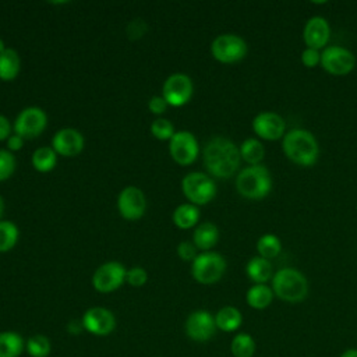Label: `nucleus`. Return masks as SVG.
I'll return each mask as SVG.
<instances>
[{
  "label": "nucleus",
  "mask_w": 357,
  "mask_h": 357,
  "mask_svg": "<svg viewBox=\"0 0 357 357\" xmlns=\"http://www.w3.org/2000/svg\"><path fill=\"white\" fill-rule=\"evenodd\" d=\"M194 92V85L187 74L176 73L166 78L162 88V96L169 106L180 107L190 102Z\"/></svg>",
  "instance_id": "obj_11"
},
{
  "label": "nucleus",
  "mask_w": 357,
  "mask_h": 357,
  "mask_svg": "<svg viewBox=\"0 0 357 357\" xmlns=\"http://www.w3.org/2000/svg\"><path fill=\"white\" fill-rule=\"evenodd\" d=\"M117 208L120 215L127 220H137L142 218L146 209V199L142 190L135 185L124 187L119 194Z\"/></svg>",
  "instance_id": "obj_14"
},
{
  "label": "nucleus",
  "mask_w": 357,
  "mask_h": 357,
  "mask_svg": "<svg viewBox=\"0 0 357 357\" xmlns=\"http://www.w3.org/2000/svg\"><path fill=\"white\" fill-rule=\"evenodd\" d=\"M216 328L223 332H234L243 324V315L238 308L233 305L222 307L215 315Z\"/></svg>",
  "instance_id": "obj_21"
},
{
  "label": "nucleus",
  "mask_w": 357,
  "mask_h": 357,
  "mask_svg": "<svg viewBox=\"0 0 357 357\" xmlns=\"http://www.w3.org/2000/svg\"><path fill=\"white\" fill-rule=\"evenodd\" d=\"M21 68V60L18 53L7 47L3 53H0V79L1 81H13L17 78Z\"/></svg>",
  "instance_id": "obj_25"
},
{
  "label": "nucleus",
  "mask_w": 357,
  "mask_h": 357,
  "mask_svg": "<svg viewBox=\"0 0 357 357\" xmlns=\"http://www.w3.org/2000/svg\"><path fill=\"white\" fill-rule=\"evenodd\" d=\"M167 102L163 99L162 95H156V96H152L148 102V107L149 110L153 113V114H162L166 112L167 109Z\"/></svg>",
  "instance_id": "obj_37"
},
{
  "label": "nucleus",
  "mask_w": 357,
  "mask_h": 357,
  "mask_svg": "<svg viewBox=\"0 0 357 357\" xmlns=\"http://www.w3.org/2000/svg\"><path fill=\"white\" fill-rule=\"evenodd\" d=\"M216 324H215V317L206 311V310H197L192 311L184 324V331L185 335L194 340V342H208L209 339L213 337L216 332Z\"/></svg>",
  "instance_id": "obj_13"
},
{
  "label": "nucleus",
  "mask_w": 357,
  "mask_h": 357,
  "mask_svg": "<svg viewBox=\"0 0 357 357\" xmlns=\"http://www.w3.org/2000/svg\"><path fill=\"white\" fill-rule=\"evenodd\" d=\"M82 326L86 332L96 336H106L116 328L114 314L105 307H91L82 315Z\"/></svg>",
  "instance_id": "obj_15"
},
{
  "label": "nucleus",
  "mask_w": 357,
  "mask_h": 357,
  "mask_svg": "<svg viewBox=\"0 0 357 357\" xmlns=\"http://www.w3.org/2000/svg\"><path fill=\"white\" fill-rule=\"evenodd\" d=\"M24 145V138L17 135V134H11L8 138H7V148L8 151H20Z\"/></svg>",
  "instance_id": "obj_40"
},
{
  "label": "nucleus",
  "mask_w": 357,
  "mask_h": 357,
  "mask_svg": "<svg viewBox=\"0 0 357 357\" xmlns=\"http://www.w3.org/2000/svg\"><path fill=\"white\" fill-rule=\"evenodd\" d=\"M331 38V26L326 18L321 15H314L307 20L303 29V39L307 47L322 49L326 47Z\"/></svg>",
  "instance_id": "obj_18"
},
{
  "label": "nucleus",
  "mask_w": 357,
  "mask_h": 357,
  "mask_svg": "<svg viewBox=\"0 0 357 357\" xmlns=\"http://www.w3.org/2000/svg\"><path fill=\"white\" fill-rule=\"evenodd\" d=\"M177 254L183 261H194L197 254V247L194 245V243L190 241H181L177 247Z\"/></svg>",
  "instance_id": "obj_36"
},
{
  "label": "nucleus",
  "mask_w": 357,
  "mask_h": 357,
  "mask_svg": "<svg viewBox=\"0 0 357 357\" xmlns=\"http://www.w3.org/2000/svg\"><path fill=\"white\" fill-rule=\"evenodd\" d=\"M15 172V158L7 149H0V181L8 180Z\"/></svg>",
  "instance_id": "obj_33"
},
{
  "label": "nucleus",
  "mask_w": 357,
  "mask_h": 357,
  "mask_svg": "<svg viewBox=\"0 0 357 357\" xmlns=\"http://www.w3.org/2000/svg\"><path fill=\"white\" fill-rule=\"evenodd\" d=\"M237 192L247 199H262L272 190V176L266 166L254 165L241 169L236 177Z\"/></svg>",
  "instance_id": "obj_3"
},
{
  "label": "nucleus",
  "mask_w": 357,
  "mask_h": 357,
  "mask_svg": "<svg viewBox=\"0 0 357 357\" xmlns=\"http://www.w3.org/2000/svg\"><path fill=\"white\" fill-rule=\"evenodd\" d=\"M11 135V124L7 117L0 114V141L7 139Z\"/></svg>",
  "instance_id": "obj_39"
},
{
  "label": "nucleus",
  "mask_w": 357,
  "mask_h": 357,
  "mask_svg": "<svg viewBox=\"0 0 357 357\" xmlns=\"http://www.w3.org/2000/svg\"><path fill=\"white\" fill-rule=\"evenodd\" d=\"M226 272V259L215 251H202L191 264V275L201 284H213Z\"/></svg>",
  "instance_id": "obj_6"
},
{
  "label": "nucleus",
  "mask_w": 357,
  "mask_h": 357,
  "mask_svg": "<svg viewBox=\"0 0 357 357\" xmlns=\"http://www.w3.org/2000/svg\"><path fill=\"white\" fill-rule=\"evenodd\" d=\"M3 213H4V199H3V197L0 195V220H1Z\"/></svg>",
  "instance_id": "obj_42"
},
{
  "label": "nucleus",
  "mask_w": 357,
  "mask_h": 357,
  "mask_svg": "<svg viewBox=\"0 0 357 357\" xmlns=\"http://www.w3.org/2000/svg\"><path fill=\"white\" fill-rule=\"evenodd\" d=\"M199 220V208L194 204L185 202L178 205L173 212V223L183 230L194 227Z\"/></svg>",
  "instance_id": "obj_24"
},
{
  "label": "nucleus",
  "mask_w": 357,
  "mask_h": 357,
  "mask_svg": "<svg viewBox=\"0 0 357 357\" xmlns=\"http://www.w3.org/2000/svg\"><path fill=\"white\" fill-rule=\"evenodd\" d=\"M6 49H7V47H6V43H4V40L0 38V53H3Z\"/></svg>",
  "instance_id": "obj_43"
},
{
  "label": "nucleus",
  "mask_w": 357,
  "mask_h": 357,
  "mask_svg": "<svg viewBox=\"0 0 357 357\" xmlns=\"http://www.w3.org/2000/svg\"><path fill=\"white\" fill-rule=\"evenodd\" d=\"M181 191L190 204L206 205L216 195V183L206 173L191 172L183 177Z\"/></svg>",
  "instance_id": "obj_5"
},
{
  "label": "nucleus",
  "mask_w": 357,
  "mask_h": 357,
  "mask_svg": "<svg viewBox=\"0 0 357 357\" xmlns=\"http://www.w3.org/2000/svg\"><path fill=\"white\" fill-rule=\"evenodd\" d=\"M321 66L332 75H346L356 67V56L343 46L331 45L321 53Z\"/></svg>",
  "instance_id": "obj_9"
},
{
  "label": "nucleus",
  "mask_w": 357,
  "mask_h": 357,
  "mask_svg": "<svg viewBox=\"0 0 357 357\" xmlns=\"http://www.w3.org/2000/svg\"><path fill=\"white\" fill-rule=\"evenodd\" d=\"M339 357H357V349H346Z\"/></svg>",
  "instance_id": "obj_41"
},
{
  "label": "nucleus",
  "mask_w": 357,
  "mask_h": 357,
  "mask_svg": "<svg viewBox=\"0 0 357 357\" xmlns=\"http://www.w3.org/2000/svg\"><path fill=\"white\" fill-rule=\"evenodd\" d=\"M282 148L286 158L298 166L310 167L318 160V141L308 130L293 128L287 131L283 137Z\"/></svg>",
  "instance_id": "obj_2"
},
{
  "label": "nucleus",
  "mask_w": 357,
  "mask_h": 357,
  "mask_svg": "<svg viewBox=\"0 0 357 357\" xmlns=\"http://www.w3.org/2000/svg\"><path fill=\"white\" fill-rule=\"evenodd\" d=\"M20 230L11 220H0V252L13 250L18 241Z\"/></svg>",
  "instance_id": "obj_30"
},
{
  "label": "nucleus",
  "mask_w": 357,
  "mask_h": 357,
  "mask_svg": "<svg viewBox=\"0 0 357 357\" xmlns=\"http://www.w3.org/2000/svg\"><path fill=\"white\" fill-rule=\"evenodd\" d=\"M204 166L215 178H229L240 167L241 156L236 144L225 137L209 139L202 151Z\"/></svg>",
  "instance_id": "obj_1"
},
{
  "label": "nucleus",
  "mask_w": 357,
  "mask_h": 357,
  "mask_svg": "<svg viewBox=\"0 0 357 357\" xmlns=\"http://www.w3.org/2000/svg\"><path fill=\"white\" fill-rule=\"evenodd\" d=\"M169 152L172 159L176 163L181 166H188L194 163L198 158V153H199L198 139L191 131H187V130L176 131L169 141Z\"/></svg>",
  "instance_id": "obj_10"
},
{
  "label": "nucleus",
  "mask_w": 357,
  "mask_h": 357,
  "mask_svg": "<svg viewBox=\"0 0 357 357\" xmlns=\"http://www.w3.org/2000/svg\"><path fill=\"white\" fill-rule=\"evenodd\" d=\"M257 251L259 257L265 259L275 258L282 251V241L278 236L272 233L262 234L257 241Z\"/></svg>",
  "instance_id": "obj_29"
},
{
  "label": "nucleus",
  "mask_w": 357,
  "mask_h": 357,
  "mask_svg": "<svg viewBox=\"0 0 357 357\" xmlns=\"http://www.w3.org/2000/svg\"><path fill=\"white\" fill-rule=\"evenodd\" d=\"M272 290L286 303H300L308 294L307 278L296 268H282L272 276Z\"/></svg>",
  "instance_id": "obj_4"
},
{
  "label": "nucleus",
  "mask_w": 357,
  "mask_h": 357,
  "mask_svg": "<svg viewBox=\"0 0 357 357\" xmlns=\"http://www.w3.org/2000/svg\"><path fill=\"white\" fill-rule=\"evenodd\" d=\"M240 156L241 159L248 163V166L261 165L264 156H265V148L262 142L257 138H247L240 145Z\"/></svg>",
  "instance_id": "obj_26"
},
{
  "label": "nucleus",
  "mask_w": 357,
  "mask_h": 357,
  "mask_svg": "<svg viewBox=\"0 0 357 357\" xmlns=\"http://www.w3.org/2000/svg\"><path fill=\"white\" fill-rule=\"evenodd\" d=\"M47 126V116L43 109L36 106H29L22 109L14 120V134L22 137L24 139H32L39 137Z\"/></svg>",
  "instance_id": "obj_8"
},
{
  "label": "nucleus",
  "mask_w": 357,
  "mask_h": 357,
  "mask_svg": "<svg viewBox=\"0 0 357 357\" xmlns=\"http://www.w3.org/2000/svg\"><path fill=\"white\" fill-rule=\"evenodd\" d=\"M126 280L134 286V287H141L146 283L148 280V273L144 268L141 266H132L127 271V275H126Z\"/></svg>",
  "instance_id": "obj_34"
},
{
  "label": "nucleus",
  "mask_w": 357,
  "mask_h": 357,
  "mask_svg": "<svg viewBox=\"0 0 357 357\" xmlns=\"http://www.w3.org/2000/svg\"><path fill=\"white\" fill-rule=\"evenodd\" d=\"M301 63L308 67L312 68L318 64H321V53L318 49H312V47H305L301 52Z\"/></svg>",
  "instance_id": "obj_35"
},
{
  "label": "nucleus",
  "mask_w": 357,
  "mask_h": 357,
  "mask_svg": "<svg viewBox=\"0 0 357 357\" xmlns=\"http://www.w3.org/2000/svg\"><path fill=\"white\" fill-rule=\"evenodd\" d=\"M25 350V340L13 331L0 332V357H20Z\"/></svg>",
  "instance_id": "obj_22"
},
{
  "label": "nucleus",
  "mask_w": 357,
  "mask_h": 357,
  "mask_svg": "<svg viewBox=\"0 0 357 357\" xmlns=\"http://www.w3.org/2000/svg\"><path fill=\"white\" fill-rule=\"evenodd\" d=\"M145 31H146V25H145V22L142 20H134L127 26V35L130 38H132V39L142 36Z\"/></svg>",
  "instance_id": "obj_38"
},
{
  "label": "nucleus",
  "mask_w": 357,
  "mask_h": 357,
  "mask_svg": "<svg viewBox=\"0 0 357 357\" xmlns=\"http://www.w3.org/2000/svg\"><path fill=\"white\" fill-rule=\"evenodd\" d=\"M219 240V229L212 222L199 223L192 234V243L198 250L211 251Z\"/></svg>",
  "instance_id": "obj_19"
},
{
  "label": "nucleus",
  "mask_w": 357,
  "mask_h": 357,
  "mask_svg": "<svg viewBox=\"0 0 357 357\" xmlns=\"http://www.w3.org/2000/svg\"><path fill=\"white\" fill-rule=\"evenodd\" d=\"M151 132L155 138L158 139H162V141H166L174 135V126L170 120L167 119H156L152 124H151Z\"/></svg>",
  "instance_id": "obj_32"
},
{
  "label": "nucleus",
  "mask_w": 357,
  "mask_h": 357,
  "mask_svg": "<svg viewBox=\"0 0 357 357\" xmlns=\"http://www.w3.org/2000/svg\"><path fill=\"white\" fill-rule=\"evenodd\" d=\"M245 273L255 284H265L273 276L272 264L262 257H252L245 265Z\"/></svg>",
  "instance_id": "obj_20"
},
{
  "label": "nucleus",
  "mask_w": 357,
  "mask_h": 357,
  "mask_svg": "<svg viewBox=\"0 0 357 357\" xmlns=\"http://www.w3.org/2000/svg\"><path fill=\"white\" fill-rule=\"evenodd\" d=\"M127 269L117 261L102 264L92 276V286L99 293H112L126 282Z\"/></svg>",
  "instance_id": "obj_12"
},
{
  "label": "nucleus",
  "mask_w": 357,
  "mask_h": 357,
  "mask_svg": "<svg viewBox=\"0 0 357 357\" xmlns=\"http://www.w3.org/2000/svg\"><path fill=\"white\" fill-rule=\"evenodd\" d=\"M211 53L213 59L220 63H237L245 57L247 43L236 33H222L212 40Z\"/></svg>",
  "instance_id": "obj_7"
},
{
  "label": "nucleus",
  "mask_w": 357,
  "mask_h": 357,
  "mask_svg": "<svg viewBox=\"0 0 357 357\" xmlns=\"http://www.w3.org/2000/svg\"><path fill=\"white\" fill-rule=\"evenodd\" d=\"M257 344L251 335L248 333H237L230 343V351L233 357H252L255 353Z\"/></svg>",
  "instance_id": "obj_28"
},
{
  "label": "nucleus",
  "mask_w": 357,
  "mask_h": 357,
  "mask_svg": "<svg viewBox=\"0 0 357 357\" xmlns=\"http://www.w3.org/2000/svg\"><path fill=\"white\" fill-rule=\"evenodd\" d=\"M25 349L31 357H47L52 350V344L47 336L33 335L25 343Z\"/></svg>",
  "instance_id": "obj_31"
},
{
  "label": "nucleus",
  "mask_w": 357,
  "mask_h": 357,
  "mask_svg": "<svg viewBox=\"0 0 357 357\" xmlns=\"http://www.w3.org/2000/svg\"><path fill=\"white\" fill-rule=\"evenodd\" d=\"M57 163V153L52 146H39L32 153V166L40 173H47L54 169Z\"/></svg>",
  "instance_id": "obj_27"
},
{
  "label": "nucleus",
  "mask_w": 357,
  "mask_h": 357,
  "mask_svg": "<svg viewBox=\"0 0 357 357\" xmlns=\"http://www.w3.org/2000/svg\"><path fill=\"white\" fill-rule=\"evenodd\" d=\"M254 132L266 141H276L286 134L284 119L275 112H261L252 119Z\"/></svg>",
  "instance_id": "obj_16"
},
{
  "label": "nucleus",
  "mask_w": 357,
  "mask_h": 357,
  "mask_svg": "<svg viewBox=\"0 0 357 357\" xmlns=\"http://www.w3.org/2000/svg\"><path fill=\"white\" fill-rule=\"evenodd\" d=\"M84 144V135L75 128H61L52 139V148L54 152L64 158H73L81 153Z\"/></svg>",
  "instance_id": "obj_17"
},
{
  "label": "nucleus",
  "mask_w": 357,
  "mask_h": 357,
  "mask_svg": "<svg viewBox=\"0 0 357 357\" xmlns=\"http://www.w3.org/2000/svg\"><path fill=\"white\" fill-rule=\"evenodd\" d=\"M273 290L266 284H252L245 293L247 304L254 310H265L273 300Z\"/></svg>",
  "instance_id": "obj_23"
}]
</instances>
